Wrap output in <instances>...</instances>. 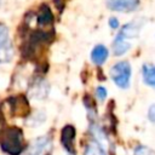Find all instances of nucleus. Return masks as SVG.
<instances>
[{"mask_svg": "<svg viewBox=\"0 0 155 155\" xmlns=\"http://www.w3.org/2000/svg\"><path fill=\"white\" fill-rule=\"evenodd\" d=\"M140 27H142V24H140V23H137V22L127 23V24H125V25L121 28V30H120V33H119L117 35H120V36H122V38H125V39L134 38V36L138 35V31H139V28H140Z\"/></svg>", "mask_w": 155, "mask_h": 155, "instance_id": "obj_8", "label": "nucleus"}, {"mask_svg": "<svg viewBox=\"0 0 155 155\" xmlns=\"http://www.w3.org/2000/svg\"><path fill=\"white\" fill-rule=\"evenodd\" d=\"M143 78L147 85L155 87V67L153 65H143Z\"/></svg>", "mask_w": 155, "mask_h": 155, "instance_id": "obj_10", "label": "nucleus"}, {"mask_svg": "<svg viewBox=\"0 0 155 155\" xmlns=\"http://www.w3.org/2000/svg\"><path fill=\"white\" fill-rule=\"evenodd\" d=\"M51 144L47 138H38L29 148V155H50Z\"/></svg>", "mask_w": 155, "mask_h": 155, "instance_id": "obj_5", "label": "nucleus"}, {"mask_svg": "<svg viewBox=\"0 0 155 155\" xmlns=\"http://www.w3.org/2000/svg\"><path fill=\"white\" fill-rule=\"evenodd\" d=\"M8 42V29L4 24H0V47Z\"/></svg>", "mask_w": 155, "mask_h": 155, "instance_id": "obj_13", "label": "nucleus"}, {"mask_svg": "<svg viewBox=\"0 0 155 155\" xmlns=\"http://www.w3.org/2000/svg\"><path fill=\"white\" fill-rule=\"evenodd\" d=\"M134 155H155V153H154L151 149L140 145V147H138V148L134 150Z\"/></svg>", "mask_w": 155, "mask_h": 155, "instance_id": "obj_14", "label": "nucleus"}, {"mask_svg": "<svg viewBox=\"0 0 155 155\" xmlns=\"http://www.w3.org/2000/svg\"><path fill=\"white\" fill-rule=\"evenodd\" d=\"M74 139H75V128L70 125L64 126V128L61 132V142L63 148L69 154H75L74 149Z\"/></svg>", "mask_w": 155, "mask_h": 155, "instance_id": "obj_4", "label": "nucleus"}, {"mask_svg": "<svg viewBox=\"0 0 155 155\" xmlns=\"http://www.w3.org/2000/svg\"><path fill=\"white\" fill-rule=\"evenodd\" d=\"M2 151H5L8 155H19L24 147H23V137L22 131L17 127L7 128L2 136V139L0 142Z\"/></svg>", "mask_w": 155, "mask_h": 155, "instance_id": "obj_1", "label": "nucleus"}, {"mask_svg": "<svg viewBox=\"0 0 155 155\" xmlns=\"http://www.w3.org/2000/svg\"><path fill=\"white\" fill-rule=\"evenodd\" d=\"M85 155H107V154L97 142H91L85 150Z\"/></svg>", "mask_w": 155, "mask_h": 155, "instance_id": "obj_12", "label": "nucleus"}, {"mask_svg": "<svg viewBox=\"0 0 155 155\" xmlns=\"http://www.w3.org/2000/svg\"><path fill=\"white\" fill-rule=\"evenodd\" d=\"M140 0H107V7L117 12H131L138 8Z\"/></svg>", "mask_w": 155, "mask_h": 155, "instance_id": "obj_3", "label": "nucleus"}, {"mask_svg": "<svg viewBox=\"0 0 155 155\" xmlns=\"http://www.w3.org/2000/svg\"><path fill=\"white\" fill-rule=\"evenodd\" d=\"M148 117L150 121L155 122V104H153L148 110Z\"/></svg>", "mask_w": 155, "mask_h": 155, "instance_id": "obj_16", "label": "nucleus"}, {"mask_svg": "<svg viewBox=\"0 0 155 155\" xmlns=\"http://www.w3.org/2000/svg\"><path fill=\"white\" fill-rule=\"evenodd\" d=\"M96 96L98 97L99 101H104L105 97H107V90H105L103 86L97 87V90H96Z\"/></svg>", "mask_w": 155, "mask_h": 155, "instance_id": "obj_15", "label": "nucleus"}, {"mask_svg": "<svg viewBox=\"0 0 155 155\" xmlns=\"http://www.w3.org/2000/svg\"><path fill=\"white\" fill-rule=\"evenodd\" d=\"M130 47H131V45L126 41L125 38H122L120 35H117L113 42V51H114V54H116V56L124 54L125 52H127L130 50Z\"/></svg>", "mask_w": 155, "mask_h": 155, "instance_id": "obj_9", "label": "nucleus"}, {"mask_svg": "<svg viewBox=\"0 0 155 155\" xmlns=\"http://www.w3.org/2000/svg\"><path fill=\"white\" fill-rule=\"evenodd\" d=\"M12 56H13V50H12V46L10 42L0 47V63L11 61Z\"/></svg>", "mask_w": 155, "mask_h": 155, "instance_id": "obj_11", "label": "nucleus"}, {"mask_svg": "<svg viewBox=\"0 0 155 155\" xmlns=\"http://www.w3.org/2000/svg\"><path fill=\"white\" fill-rule=\"evenodd\" d=\"M109 25H110L111 29H116V28L119 27V21H117V18H115V17L109 18Z\"/></svg>", "mask_w": 155, "mask_h": 155, "instance_id": "obj_17", "label": "nucleus"}, {"mask_svg": "<svg viewBox=\"0 0 155 155\" xmlns=\"http://www.w3.org/2000/svg\"><path fill=\"white\" fill-rule=\"evenodd\" d=\"M108 58V50L104 45H97L91 52V59L94 64L101 65L103 64Z\"/></svg>", "mask_w": 155, "mask_h": 155, "instance_id": "obj_6", "label": "nucleus"}, {"mask_svg": "<svg viewBox=\"0 0 155 155\" xmlns=\"http://www.w3.org/2000/svg\"><path fill=\"white\" fill-rule=\"evenodd\" d=\"M110 78L121 88H126L130 85L131 65L128 62H119L110 69Z\"/></svg>", "mask_w": 155, "mask_h": 155, "instance_id": "obj_2", "label": "nucleus"}, {"mask_svg": "<svg viewBox=\"0 0 155 155\" xmlns=\"http://www.w3.org/2000/svg\"><path fill=\"white\" fill-rule=\"evenodd\" d=\"M36 19H38V24L41 25V27L51 25L52 22H53V16H52L51 10H50L46 5L41 6L40 12L36 15Z\"/></svg>", "mask_w": 155, "mask_h": 155, "instance_id": "obj_7", "label": "nucleus"}]
</instances>
